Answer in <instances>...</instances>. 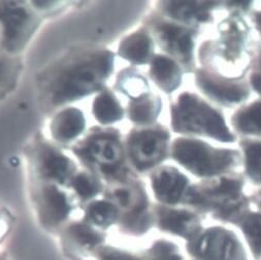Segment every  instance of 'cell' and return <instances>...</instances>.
I'll return each instance as SVG.
<instances>
[{
	"label": "cell",
	"instance_id": "cell-6",
	"mask_svg": "<svg viewBox=\"0 0 261 260\" xmlns=\"http://www.w3.org/2000/svg\"><path fill=\"white\" fill-rule=\"evenodd\" d=\"M195 252L203 260H238L241 257L238 243L222 229L207 231L196 244Z\"/></svg>",
	"mask_w": 261,
	"mask_h": 260
},
{
	"label": "cell",
	"instance_id": "cell-25",
	"mask_svg": "<svg viewBox=\"0 0 261 260\" xmlns=\"http://www.w3.org/2000/svg\"><path fill=\"white\" fill-rule=\"evenodd\" d=\"M90 152L93 155H101L107 161H114L118 155V149L114 143L109 141H97L90 147Z\"/></svg>",
	"mask_w": 261,
	"mask_h": 260
},
{
	"label": "cell",
	"instance_id": "cell-30",
	"mask_svg": "<svg viewBox=\"0 0 261 260\" xmlns=\"http://www.w3.org/2000/svg\"><path fill=\"white\" fill-rule=\"evenodd\" d=\"M0 260H12L8 255H6V254H3V253H0Z\"/></svg>",
	"mask_w": 261,
	"mask_h": 260
},
{
	"label": "cell",
	"instance_id": "cell-12",
	"mask_svg": "<svg viewBox=\"0 0 261 260\" xmlns=\"http://www.w3.org/2000/svg\"><path fill=\"white\" fill-rule=\"evenodd\" d=\"M85 121L80 111L70 109L62 112L54 121L53 134L61 141H67L76 137L84 129Z\"/></svg>",
	"mask_w": 261,
	"mask_h": 260
},
{
	"label": "cell",
	"instance_id": "cell-7",
	"mask_svg": "<svg viewBox=\"0 0 261 260\" xmlns=\"http://www.w3.org/2000/svg\"><path fill=\"white\" fill-rule=\"evenodd\" d=\"M0 21L5 26L6 42L9 47H14L21 41L30 23V16L17 4H0Z\"/></svg>",
	"mask_w": 261,
	"mask_h": 260
},
{
	"label": "cell",
	"instance_id": "cell-21",
	"mask_svg": "<svg viewBox=\"0 0 261 260\" xmlns=\"http://www.w3.org/2000/svg\"><path fill=\"white\" fill-rule=\"evenodd\" d=\"M246 161L249 175L261 181V143L251 144L246 150Z\"/></svg>",
	"mask_w": 261,
	"mask_h": 260
},
{
	"label": "cell",
	"instance_id": "cell-20",
	"mask_svg": "<svg viewBox=\"0 0 261 260\" xmlns=\"http://www.w3.org/2000/svg\"><path fill=\"white\" fill-rule=\"evenodd\" d=\"M95 260H145L142 254L113 245H105L94 257Z\"/></svg>",
	"mask_w": 261,
	"mask_h": 260
},
{
	"label": "cell",
	"instance_id": "cell-28",
	"mask_svg": "<svg viewBox=\"0 0 261 260\" xmlns=\"http://www.w3.org/2000/svg\"><path fill=\"white\" fill-rule=\"evenodd\" d=\"M252 83L255 88L261 92V75H254L252 77Z\"/></svg>",
	"mask_w": 261,
	"mask_h": 260
},
{
	"label": "cell",
	"instance_id": "cell-18",
	"mask_svg": "<svg viewBox=\"0 0 261 260\" xmlns=\"http://www.w3.org/2000/svg\"><path fill=\"white\" fill-rule=\"evenodd\" d=\"M142 255L145 260H183L177 246L165 240L154 242Z\"/></svg>",
	"mask_w": 261,
	"mask_h": 260
},
{
	"label": "cell",
	"instance_id": "cell-4",
	"mask_svg": "<svg viewBox=\"0 0 261 260\" xmlns=\"http://www.w3.org/2000/svg\"><path fill=\"white\" fill-rule=\"evenodd\" d=\"M63 254L71 260L94 258L107 245V232L84 221L66 224L59 232Z\"/></svg>",
	"mask_w": 261,
	"mask_h": 260
},
{
	"label": "cell",
	"instance_id": "cell-2",
	"mask_svg": "<svg viewBox=\"0 0 261 260\" xmlns=\"http://www.w3.org/2000/svg\"><path fill=\"white\" fill-rule=\"evenodd\" d=\"M112 67L109 55L98 57L90 62L77 64L64 71L56 80L53 88L54 99L58 102L70 100L94 90L102 76Z\"/></svg>",
	"mask_w": 261,
	"mask_h": 260
},
{
	"label": "cell",
	"instance_id": "cell-22",
	"mask_svg": "<svg viewBox=\"0 0 261 260\" xmlns=\"http://www.w3.org/2000/svg\"><path fill=\"white\" fill-rule=\"evenodd\" d=\"M244 230L256 252H261V216L251 215L244 223Z\"/></svg>",
	"mask_w": 261,
	"mask_h": 260
},
{
	"label": "cell",
	"instance_id": "cell-3",
	"mask_svg": "<svg viewBox=\"0 0 261 260\" xmlns=\"http://www.w3.org/2000/svg\"><path fill=\"white\" fill-rule=\"evenodd\" d=\"M173 156L198 176H211L232 163L231 152L216 151L198 141L179 140L173 146Z\"/></svg>",
	"mask_w": 261,
	"mask_h": 260
},
{
	"label": "cell",
	"instance_id": "cell-9",
	"mask_svg": "<svg viewBox=\"0 0 261 260\" xmlns=\"http://www.w3.org/2000/svg\"><path fill=\"white\" fill-rule=\"evenodd\" d=\"M165 140L166 135L157 132H146L135 136L132 147L136 158L141 163L154 161L160 156Z\"/></svg>",
	"mask_w": 261,
	"mask_h": 260
},
{
	"label": "cell",
	"instance_id": "cell-23",
	"mask_svg": "<svg viewBox=\"0 0 261 260\" xmlns=\"http://www.w3.org/2000/svg\"><path fill=\"white\" fill-rule=\"evenodd\" d=\"M73 186L77 194L85 200L90 199L91 197L96 195L100 189L97 182L85 175L77 176L74 180Z\"/></svg>",
	"mask_w": 261,
	"mask_h": 260
},
{
	"label": "cell",
	"instance_id": "cell-26",
	"mask_svg": "<svg viewBox=\"0 0 261 260\" xmlns=\"http://www.w3.org/2000/svg\"><path fill=\"white\" fill-rule=\"evenodd\" d=\"M13 227V218L6 211H0V245H2Z\"/></svg>",
	"mask_w": 261,
	"mask_h": 260
},
{
	"label": "cell",
	"instance_id": "cell-24",
	"mask_svg": "<svg viewBox=\"0 0 261 260\" xmlns=\"http://www.w3.org/2000/svg\"><path fill=\"white\" fill-rule=\"evenodd\" d=\"M130 115H132L133 120H135L136 122H149L155 116V105L149 99L135 102L132 111H130Z\"/></svg>",
	"mask_w": 261,
	"mask_h": 260
},
{
	"label": "cell",
	"instance_id": "cell-8",
	"mask_svg": "<svg viewBox=\"0 0 261 260\" xmlns=\"http://www.w3.org/2000/svg\"><path fill=\"white\" fill-rule=\"evenodd\" d=\"M187 185V179L175 169H164L157 173L153 188L157 197L166 203H176Z\"/></svg>",
	"mask_w": 261,
	"mask_h": 260
},
{
	"label": "cell",
	"instance_id": "cell-15",
	"mask_svg": "<svg viewBox=\"0 0 261 260\" xmlns=\"http://www.w3.org/2000/svg\"><path fill=\"white\" fill-rule=\"evenodd\" d=\"M151 51V40L145 34H136L127 38L121 46L123 57L138 63L145 62Z\"/></svg>",
	"mask_w": 261,
	"mask_h": 260
},
{
	"label": "cell",
	"instance_id": "cell-31",
	"mask_svg": "<svg viewBox=\"0 0 261 260\" xmlns=\"http://www.w3.org/2000/svg\"><path fill=\"white\" fill-rule=\"evenodd\" d=\"M257 25L261 31V15H257Z\"/></svg>",
	"mask_w": 261,
	"mask_h": 260
},
{
	"label": "cell",
	"instance_id": "cell-5",
	"mask_svg": "<svg viewBox=\"0 0 261 260\" xmlns=\"http://www.w3.org/2000/svg\"><path fill=\"white\" fill-rule=\"evenodd\" d=\"M72 206L67 196L56 187L43 189L37 201V215L41 226L51 233H59L67 224Z\"/></svg>",
	"mask_w": 261,
	"mask_h": 260
},
{
	"label": "cell",
	"instance_id": "cell-1",
	"mask_svg": "<svg viewBox=\"0 0 261 260\" xmlns=\"http://www.w3.org/2000/svg\"><path fill=\"white\" fill-rule=\"evenodd\" d=\"M173 128L179 132L208 135L223 142H232L233 137L222 117L199 98L183 94L172 111Z\"/></svg>",
	"mask_w": 261,
	"mask_h": 260
},
{
	"label": "cell",
	"instance_id": "cell-14",
	"mask_svg": "<svg viewBox=\"0 0 261 260\" xmlns=\"http://www.w3.org/2000/svg\"><path fill=\"white\" fill-rule=\"evenodd\" d=\"M152 74L165 90H172L178 86L180 70L177 64L165 57H157L152 64Z\"/></svg>",
	"mask_w": 261,
	"mask_h": 260
},
{
	"label": "cell",
	"instance_id": "cell-29",
	"mask_svg": "<svg viewBox=\"0 0 261 260\" xmlns=\"http://www.w3.org/2000/svg\"><path fill=\"white\" fill-rule=\"evenodd\" d=\"M5 73H6V66L2 61H0V82H2V80L4 79Z\"/></svg>",
	"mask_w": 261,
	"mask_h": 260
},
{
	"label": "cell",
	"instance_id": "cell-16",
	"mask_svg": "<svg viewBox=\"0 0 261 260\" xmlns=\"http://www.w3.org/2000/svg\"><path fill=\"white\" fill-rule=\"evenodd\" d=\"M42 171L48 177L63 181L69 172V161L59 153L48 150L42 156Z\"/></svg>",
	"mask_w": 261,
	"mask_h": 260
},
{
	"label": "cell",
	"instance_id": "cell-27",
	"mask_svg": "<svg viewBox=\"0 0 261 260\" xmlns=\"http://www.w3.org/2000/svg\"><path fill=\"white\" fill-rule=\"evenodd\" d=\"M176 46L182 54H184V55L190 54V52L192 50V39H191L190 34L186 33V32H183L181 34V36L179 37V39L176 43Z\"/></svg>",
	"mask_w": 261,
	"mask_h": 260
},
{
	"label": "cell",
	"instance_id": "cell-10",
	"mask_svg": "<svg viewBox=\"0 0 261 260\" xmlns=\"http://www.w3.org/2000/svg\"><path fill=\"white\" fill-rule=\"evenodd\" d=\"M158 226L163 231L182 237L190 236L196 226L194 216L185 211L160 210Z\"/></svg>",
	"mask_w": 261,
	"mask_h": 260
},
{
	"label": "cell",
	"instance_id": "cell-13",
	"mask_svg": "<svg viewBox=\"0 0 261 260\" xmlns=\"http://www.w3.org/2000/svg\"><path fill=\"white\" fill-rule=\"evenodd\" d=\"M197 80L200 87L204 91H206V93L222 99L223 101H241L246 95V90L241 88V87L219 83L210 79L203 73H199Z\"/></svg>",
	"mask_w": 261,
	"mask_h": 260
},
{
	"label": "cell",
	"instance_id": "cell-19",
	"mask_svg": "<svg viewBox=\"0 0 261 260\" xmlns=\"http://www.w3.org/2000/svg\"><path fill=\"white\" fill-rule=\"evenodd\" d=\"M237 125L245 133H261V101L240 113L237 117Z\"/></svg>",
	"mask_w": 261,
	"mask_h": 260
},
{
	"label": "cell",
	"instance_id": "cell-17",
	"mask_svg": "<svg viewBox=\"0 0 261 260\" xmlns=\"http://www.w3.org/2000/svg\"><path fill=\"white\" fill-rule=\"evenodd\" d=\"M93 112L97 120L103 124L114 122L122 116L121 108L109 93H102L96 98Z\"/></svg>",
	"mask_w": 261,
	"mask_h": 260
},
{
	"label": "cell",
	"instance_id": "cell-11",
	"mask_svg": "<svg viewBox=\"0 0 261 260\" xmlns=\"http://www.w3.org/2000/svg\"><path fill=\"white\" fill-rule=\"evenodd\" d=\"M120 215V210L114 202L97 200L91 202L87 207L85 221L100 230L106 231L111 226L118 224Z\"/></svg>",
	"mask_w": 261,
	"mask_h": 260
}]
</instances>
